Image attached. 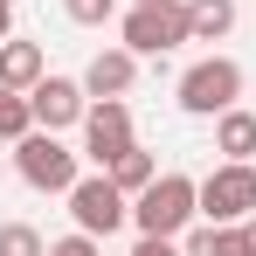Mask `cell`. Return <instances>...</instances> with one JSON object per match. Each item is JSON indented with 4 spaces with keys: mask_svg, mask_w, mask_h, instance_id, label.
Wrapping results in <instances>:
<instances>
[{
    "mask_svg": "<svg viewBox=\"0 0 256 256\" xmlns=\"http://www.w3.org/2000/svg\"><path fill=\"white\" fill-rule=\"evenodd\" d=\"M242 236H250V256H256V214H250V222H242Z\"/></svg>",
    "mask_w": 256,
    "mask_h": 256,
    "instance_id": "44dd1931",
    "label": "cell"
},
{
    "mask_svg": "<svg viewBox=\"0 0 256 256\" xmlns=\"http://www.w3.org/2000/svg\"><path fill=\"white\" fill-rule=\"evenodd\" d=\"M180 250L187 256H250V236H242V222H208V228H194Z\"/></svg>",
    "mask_w": 256,
    "mask_h": 256,
    "instance_id": "7c38bea8",
    "label": "cell"
},
{
    "mask_svg": "<svg viewBox=\"0 0 256 256\" xmlns=\"http://www.w3.org/2000/svg\"><path fill=\"white\" fill-rule=\"evenodd\" d=\"M111 180H118V187H125V194H146V187H152V180H160V160H152V152H146V146H132V152H118V160H111Z\"/></svg>",
    "mask_w": 256,
    "mask_h": 256,
    "instance_id": "5bb4252c",
    "label": "cell"
},
{
    "mask_svg": "<svg viewBox=\"0 0 256 256\" xmlns=\"http://www.w3.org/2000/svg\"><path fill=\"white\" fill-rule=\"evenodd\" d=\"M132 84H138V56H132V48L90 56V70H84V90H90V97H125Z\"/></svg>",
    "mask_w": 256,
    "mask_h": 256,
    "instance_id": "9c48e42d",
    "label": "cell"
},
{
    "mask_svg": "<svg viewBox=\"0 0 256 256\" xmlns=\"http://www.w3.org/2000/svg\"><path fill=\"white\" fill-rule=\"evenodd\" d=\"M62 14H70L76 28H104V21L118 14V0H62Z\"/></svg>",
    "mask_w": 256,
    "mask_h": 256,
    "instance_id": "e0dca14e",
    "label": "cell"
},
{
    "mask_svg": "<svg viewBox=\"0 0 256 256\" xmlns=\"http://www.w3.org/2000/svg\"><path fill=\"white\" fill-rule=\"evenodd\" d=\"M14 166H21V180H28L35 194H70V187H76V152H70L56 132H42V125L14 146Z\"/></svg>",
    "mask_w": 256,
    "mask_h": 256,
    "instance_id": "277c9868",
    "label": "cell"
},
{
    "mask_svg": "<svg viewBox=\"0 0 256 256\" xmlns=\"http://www.w3.org/2000/svg\"><path fill=\"white\" fill-rule=\"evenodd\" d=\"M214 152L222 160H256V111H242V104L222 111L214 118Z\"/></svg>",
    "mask_w": 256,
    "mask_h": 256,
    "instance_id": "8fae6325",
    "label": "cell"
},
{
    "mask_svg": "<svg viewBox=\"0 0 256 256\" xmlns=\"http://www.w3.org/2000/svg\"><path fill=\"white\" fill-rule=\"evenodd\" d=\"M180 42H194L187 35V0H132V14H125V48L132 56H166Z\"/></svg>",
    "mask_w": 256,
    "mask_h": 256,
    "instance_id": "3957f363",
    "label": "cell"
},
{
    "mask_svg": "<svg viewBox=\"0 0 256 256\" xmlns=\"http://www.w3.org/2000/svg\"><path fill=\"white\" fill-rule=\"evenodd\" d=\"M236 28V0H187V35L194 42H222Z\"/></svg>",
    "mask_w": 256,
    "mask_h": 256,
    "instance_id": "4fadbf2b",
    "label": "cell"
},
{
    "mask_svg": "<svg viewBox=\"0 0 256 256\" xmlns=\"http://www.w3.org/2000/svg\"><path fill=\"white\" fill-rule=\"evenodd\" d=\"M132 256H187V250H180V236H138Z\"/></svg>",
    "mask_w": 256,
    "mask_h": 256,
    "instance_id": "d6986e66",
    "label": "cell"
},
{
    "mask_svg": "<svg viewBox=\"0 0 256 256\" xmlns=\"http://www.w3.org/2000/svg\"><path fill=\"white\" fill-rule=\"evenodd\" d=\"M236 97H242V62H236V56H201V62L180 76V111H194V118L236 111Z\"/></svg>",
    "mask_w": 256,
    "mask_h": 256,
    "instance_id": "7a4b0ae2",
    "label": "cell"
},
{
    "mask_svg": "<svg viewBox=\"0 0 256 256\" xmlns=\"http://www.w3.org/2000/svg\"><path fill=\"white\" fill-rule=\"evenodd\" d=\"M28 132H35V104H28V90H7V84H0V138L21 146Z\"/></svg>",
    "mask_w": 256,
    "mask_h": 256,
    "instance_id": "9a60e30c",
    "label": "cell"
},
{
    "mask_svg": "<svg viewBox=\"0 0 256 256\" xmlns=\"http://www.w3.org/2000/svg\"><path fill=\"white\" fill-rule=\"evenodd\" d=\"M48 256H104V242L76 228V236H56V242H48Z\"/></svg>",
    "mask_w": 256,
    "mask_h": 256,
    "instance_id": "ac0fdd59",
    "label": "cell"
},
{
    "mask_svg": "<svg viewBox=\"0 0 256 256\" xmlns=\"http://www.w3.org/2000/svg\"><path fill=\"white\" fill-rule=\"evenodd\" d=\"M194 214H201V180H187V173H160L146 194H132L138 236H187Z\"/></svg>",
    "mask_w": 256,
    "mask_h": 256,
    "instance_id": "6da1fadb",
    "label": "cell"
},
{
    "mask_svg": "<svg viewBox=\"0 0 256 256\" xmlns=\"http://www.w3.org/2000/svg\"><path fill=\"white\" fill-rule=\"evenodd\" d=\"M28 104H35V125L42 132H70V125H84L90 90L76 84V76H42V84L28 90Z\"/></svg>",
    "mask_w": 256,
    "mask_h": 256,
    "instance_id": "ba28073f",
    "label": "cell"
},
{
    "mask_svg": "<svg viewBox=\"0 0 256 256\" xmlns=\"http://www.w3.org/2000/svg\"><path fill=\"white\" fill-rule=\"evenodd\" d=\"M48 76V56L35 42H0V84L7 90H35Z\"/></svg>",
    "mask_w": 256,
    "mask_h": 256,
    "instance_id": "30bf717a",
    "label": "cell"
},
{
    "mask_svg": "<svg viewBox=\"0 0 256 256\" xmlns=\"http://www.w3.org/2000/svg\"><path fill=\"white\" fill-rule=\"evenodd\" d=\"M70 214H76V228H84V236L104 242L111 228H125V222H132V194L111 180V173H90V180L70 187Z\"/></svg>",
    "mask_w": 256,
    "mask_h": 256,
    "instance_id": "5b68a950",
    "label": "cell"
},
{
    "mask_svg": "<svg viewBox=\"0 0 256 256\" xmlns=\"http://www.w3.org/2000/svg\"><path fill=\"white\" fill-rule=\"evenodd\" d=\"M201 214L208 222H250L256 214V160H222L201 180Z\"/></svg>",
    "mask_w": 256,
    "mask_h": 256,
    "instance_id": "8992f818",
    "label": "cell"
},
{
    "mask_svg": "<svg viewBox=\"0 0 256 256\" xmlns=\"http://www.w3.org/2000/svg\"><path fill=\"white\" fill-rule=\"evenodd\" d=\"M138 138H132V111H125V97H97L84 111V152L97 160V166H111L118 152H132Z\"/></svg>",
    "mask_w": 256,
    "mask_h": 256,
    "instance_id": "52a82bcc",
    "label": "cell"
},
{
    "mask_svg": "<svg viewBox=\"0 0 256 256\" xmlns=\"http://www.w3.org/2000/svg\"><path fill=\"white\" fill-rule=\"evenodd\" d=\"M0 256H48L35 222H0Z\"/></svg>",
    "mask_w": 256,
    "mask_h": 256,
    "instance_id": "2e32d148",
    "label": "cell"
},
{
    "mask_svg": "<svg viewBox=\"0 0 256 256\" xmlns=\"http://www.w3.org/2000/svg\"><path fill=\"white\" fill-rule=\"evenodd\" d=\"M7 28H14V0H0V42H7Z\"/></svg>",
    "mask_w": 256,
    "mask_h": 256,
    "instance_id": "ffe728a7",
    "label": "cell"
}]
</instances>
